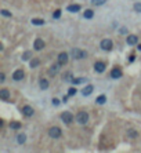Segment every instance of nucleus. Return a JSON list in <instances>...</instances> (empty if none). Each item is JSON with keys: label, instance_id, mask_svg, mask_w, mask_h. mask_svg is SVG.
Masks as SVG:
<instances>
[{"label": "nucleus", "instance_id": "nucleus-1", "mask_svg": "<svg viewBox=\"0 0 141 153\" xmlns=\"http://www.w3.org/2000/svg\"><path fill=\"white\" fill-rule=\"evenodd\" d=\"M71 54H72V57L75 59H84L86 57H87V52L83 51V50H79V48H73Z\"/></svg>", "mask_w": 141, "mask_h": 153}, {"label": "nucleus", "instance_id": "nucleus-2", "mask_svg": "<svg viewBox=\"0 0 141 153\" xmlns=\"http://www.w3.org/2000/svg\"><path fill=\"white\" fill-rule=\"evenodd\" d=\"M76 121L79 124H86L89 121V113L86 112H79L78 116H76Z\"/></svg>", "mask_w": 141, "mask_h": 153}, {"label": "nucleus", "instance_id": "nucleus-3", "mask_svg": "<svg viewBox=\"0 0 141 153\" xmlns=\"http://www.w3.org/2000/svg\"><path fill=\"white\" fill-rule=\"evenodd\" d=\"M61 128L60 127H51L50 130H48V135H50L51 138H60L61 137Z\"/></svg>", "mask_w": 141, "mask_h": 153}, {"label": "nucleus", "instance_id": "nucleus-4", "mask_svg": "<svg viewBox=\"0 0 141 153\" xmlns=\"http://www.w3.org/2000/svg\"><path fill=\"white\" fill-rule=\"evenodd\" d=\"M112 46H113V43L109 39H104L101 41V48H102V50H105V51H111L112 50Z\"/></svg>", "mask_w": 141, "mask_h": 153}, {"label": "nucleus", "instance_id": "nucleus-5", "mask_svg": "<svg viewBox=\"0 0 141 153\" xmlns=\"http://www.w3.org/2000/svg\"><path fill=\"white\" fill-rule=\"evenodd\" d=\"M61 119H62V121H64L65 124H71L72 120H73V116L69 112H64L62 114H61Z\"/></svg>", "mask_w": 141, "mask_h": 153}, {"label": "nucleus", "instance_id": "nucleus-6", "mask_svg": "<svg viewBox=\"0 0 141 153\" xmlns=\"http://www.w3.org/2000/svg\"><path fill=\"white\" fill-rule=\"evenodd\" d=\"M22 79H24V70H22V69H17V70L13 73V80L20 82V80H22Z\"/></svg>", "mask_w": 141, "mask_h": 153}, {"label": "nucleus", "instance_id": "nucleus-7", "mask_svg": "<svg viewBox=\"0 0 141 153\" xmlns=\"http://www.w3.org/2000/svg\"><path fill=\"white\" fill-rule=\"evenodd\" d=\"M22 113L25 114L26 117H30V116H33L35 111H33V108H32V106L26 105V106H24V108H22Z\"/></svg>", "mask_w": 141, "mask_h": 153}, {"label": "nucleus", "instance_id": "nucleus-8", "mask_svg": "<svg viewBox=\"0 0 141 153\" xmlns=\"http://www.w3.org/2000/svg\"><path fill=\"white\" fill-rule=\"evenodd\" d=\"M58 62L61 65H65L66 62H68V54H66V52H61L58 55Z\"/></svg>", "mask_w": 141, "mask_h": 153}, {"label": "nucleus", "instance_id": "nucleus-9", "mask_svg": "<svg viewBox=\"0 0 141 153\" xmlns=\"http://www.w3.org/2000/svg\"><path fill=\"white\" fill-rule=\"evenodd\" d=\"M33 47H35V50L40 51L42 48L44 47V41H43L42 39H36V40H35V44H33Z\"/></svg>", "mask_w": 141, "mask_h": 153}, {"label": "nucleus", "instance_id": "nucleus-10", "mask_svg": "<svg viewBox=\"0 0 141 153\" xmlns=\"http://www.w3.org/2000/svg\"><path fill=\"white\" fill-rule=\"evenodd\" d=\"M137 41H138V37H137V36H134V35L127 36V44L134 46V44H137Z\"/></svg>", "mask_w": 141, "mask_h": 153}, {"label": "nucleus", "instance_id": "nucleus-11", "mask_svg": "<svg viewBox=\"0 0 141 153\" xmlns=\"http://www.w3.org/2000/svg\"><path fill=\"white\" fill-rule=\"evenodd\" d=\"M94 69L97 70V72H104V70H105V64H104V62H100V61H98V62H95L94 64Z\"/></svg>", "mask_w": 141, "mask_h": 153}, {"label": "nucleus", "instance_id": "nucleus-12", "mask_svg": "<svg viewBox=\"0 0 141 153\" xmlns=\"http://www.w3.org/2000/svg\"><path fill=\"white\" fill-rule=\"evenodd\" d=\"M111 77H113V79H119V77H122V70H120L119 68L112 69V70H111Z\"/></svg>", "mask_w": 141, "mask_h": 153}, {"label": "nucleus", "instance_id": "nucleus-13", "mask_svg": "<svg viewBox=\"0 0 141 153\" xmlns=\"http://www.w3.org/2000/svg\"><path fill=\"white\" fill-rule=\"evenodd\" d=\"M66 10L71 11V13H78V11L80 10V6H79V4H71V6L66 7Z\"/></svg>", "mask_w": 141, "mask_h": 153}, {"label": "nucleus", "instance_id": "nucleus-14", "mask_svg": "<svg viewBox=\"0 0 141 153\" xmlns=\"http://www.w3.org/2000/svg\"><path fill=\"white\" fill-rule=\"evenodd\" d=\"M8 97H10V91L8 90H6V88H3V90H0V98L2 99H8Z\"/></svg>", "mask_w": 141, "mask_h": 153}, {"label": "nucleus", "instance_id": "nucleus-15", "mask_svg": "<svg viewBox=\"0 0 141 153\" xmlns=\"http://www.w3.org/2000/svg\"><path fill=\"white\" fill-rule=\"evenodd\" d=\"M60 62H57V64H54L53 66H51V68H50V72H48V73H50V75L51 76H54V75H56V73L58 72V69H60Z\"/></svg>", "mask_w": 141, "mask_h": 153}, {"label": "nucleus", "instance_id": "nucleus-16", "mask_svg": "<svg viewBox=\"0 0 141 153\" xmlns=\"http://www.w3.org/2000/svg\"><path fill=\"white\" fill-rule=\"evenodd\" d=\"M91 93H93V85H86V87L83 88V91H82L83 95H90Z\"/></svg>", "mask_w": 141, "mask_h": 153}, {"label": "nucleus", "instance_id": "nucleus-17", "mask_svg": "<svg viewBox=\"0 0 141 153\" xmlns=\"http://www.w3.org/2000/svg\"><path fill=\"white\" fill-rule=\"evenodd\" d=\"M32 23H33V25L40 26V25H44V21L40 20V18H33V20H32Z\"/></svg>", "mask_w": 141, "mask_h": 153}, {"label": "nucleus", "instance_id": "nucleus-18", "mask_svg": "<svg viewBox=\"0 0 141 153\" xmlns=\"http://www.w3.org/2000/svg\"><path fill=\"white\" fill-rule=\"evenodd\" d=\"M98 105H102V103H105L107 102V97L105 95H100L98 98H97V101H95Z\"/></svg>", "mask_w": 141, "mask_h": 153}, {"label": "nucleus", "instance_id": "nucleus-19", "mask_svg": "<svg viewBox=\"0 0 141 153\" xmlns=\"http://www.w3.org/2000/svg\"><path fill=\"white\" fill-rule=\"evenodd\" d=\"M47 87H48V82L46 80V79H42V80H40V88L46 90Z\"/></svg>", "mask_w": 141, "mask_h": 153}, {"label": "nucleus", "instance_id": "nucleus-20", "mask_svg": "<svg viewBox=\"0 0 141 153\" xmlns=\"http://www.w3.org/2000/svg\"><path fill=\"white\" fill-rule=\"evenodd\" d=\"M10 127L13 128V130H18V128L21 127V124L18 123V121H11V123H10Z\"/></svg>", "mask_w": 141, "mask_h": 153}, {"label": "nucleus", "instance_id": "nucleus-21", "mask_svg": "<svg viewBox=\"0 0 141 153\" xmlns=\"http://www.w3.org/2000/svg\"><path fill=\"white\" fill-rule=\"evenodd\" d=\"M93 15H94V13L91 10H86L84 11V18H93Z\"/></svg>", "mask_w": 141, "mask_h": 153}, {"label": "nucleus", "instance_id": "nucleus-22", "mask_svg": "<svg viewBox=\"0 0 141 153\" xmlns=\"http://www.w3.org/2000/svg\"><path fill=\"white\" fill-rule=\"evenodd\" d=\"M129 137L130 138H137L138 137V134H137V131H134V130H129Z\"/></svg>", "mask_w": 141, "mask_h": 153}, {"label": "nucleus", "instance_id": "nucleus-23", "mask_svg": "<svg viewBox=\"0 0 141 153\" xmlns=\"http://www.w3.org/2000/svg\"><path fill=\"white\" fill-rule=\"evenodd\" d=\"M17 139H18V142H20V144H24V142H25V139H26V137H25V134H20Z\"/></svg>", "mask_w": 141, "mask_h": 153}, {"label": "nucleus", "instance_id": "nucleus-24", "mask_svg": "<svg viewBox=\"0 0 141 153\" xmlns=\"http://www.w3.org/2000/svg\"><path fill=\"white\" fill-rule=\"evenodd\" d=\"M39 59L38 58H35V59H32V61H30V66H32V68H36V66H39Z\"/></svg>", "mask_w": 141, "mask_h": 153}, {"label": "nucleus", "instance_id": "nucleus-25", "mask_svg": "<svg viewBox=\"0 0 141 153\" xmlns=\"http://www.w3.org/2000/svg\"><path fill=\"white\" fill-rule=\"evenodd\" d=\"M72 82H73V84H80V83L84 82V79L83 77H78V79H72Z\"/></svg>", "mask_w": 141, "mask_h": 153}, {"label": "nucleus", "instance_id": "nucleus-26", "mask_svg": "<svg viewBox=\"0 0 141 153\" xmlns=\"http://www.w3.org/2000/svg\"><path fill=\"white\" fill-rule=\"evenodd\" d=\"M91 3H93L94 6H101L105 3V0H91Z\"/></svg>", "mask_w": 141, "mask_h": 153}, {"label": "nucleus", "instance_id": "nucleus-27", "mask_svg": "<svg viewBox=\"0 0 141 153\" xmlns=\"http://www.w3.org/2000/svg\"><path fill=\"white\" fill-rule=\"evenodd\" d=\"M30 55H32V54H30V51H26V52H24V55H22V59H24V61H28V59L30 58Z\"/></svg>", "mask_w": 141, "mask_h": 153}, {"label": "nucleus", "instance_id": "nucleus-28", "mask_svg": "<svg viewBox=\"0 0 141 153\" xmlns=\"http://www.w3.org/2000/svg\"><path fill=\"white\" fill-rule=\"evenodd\" d=\"M134 11H137V13L141 14V3H136V4H134Z\"/></svg>", "mask_w": 141, "mask_h": 153}, {"label": "nucleus", "instance_id": "nucleus-29", "mask_svg": "<svg viewBox=\"0 0 141 153\" xmlns=\"http://www.w3.org/2000/svg\"><path fill=\"white\" fill-rule=\"evenodd\" d=\"M2 14L4 17H11V13H10V11H7V10H2Z\"/></svg>", "mask_w": 141, "mask_h": 153}, {"label": "nucleus", "instance_id": "nucleus-30", "mask_svg": "<svg viewBox=\"0 0 141 153\" xmlns=\"http://www.w3.org/2000/svg\"><path fill=\"white\" fill-rule=\"evenodd\" d=\"M53 17H54V18H60V17H61V11H60V10H57V11H54V14H53Z\"/></svg>", "mask_w": 141, "mask_h": 153}, {"label": "nucleus", "instance_id": "nucleus-31", "mask_svg": "<svg viewBox=\"0 0 141 153\" xmlns=\"http://www.w3.org/2000/svg\"><path fill=\"white\" fill-rule=\"evenodd\" d=\"M68 94H69V95H75V94H76V90L73 88V87L69 88V90H68Z\"/></svg>", "mask_w": 141, "mask_h": 153}, {"label": "nucleus", "instance_id": "nucleus-32", "mask_svg": "<svg viewBox=\"0 0 141 153\" xmlns=\"http://www.w3.org/2000/svg\"><path fill=\"white\" fill-rule=\"evenodd\" d=\"M4 79H6V75H4L3 72H2V73H0V82L3 83V82H4Z\"/></svg>", "mask_w": 141, "mask_h": 153}, {"label": "nucleus", "instance_id": "nucleus-33", "mask_svg": "<svg viewBox=\"0 0 141 153\" xmlns=\"http://www.w3.org/2000/svg\"><path fill=\"white\" fill-rule=\"evenodd\" d=\"M53 105H56V106H57V105H60V101L57 99V98H54V99H53Z\"/></svg>", "mask_w": 141, "mask_h": 153}, {"label": "nucleus", "instance_id": "nucleus-34", "mask_svg": "<svg viewBox=\"0 0 141 153\" xmlns=\"http://www.w3.org/2000/svg\"><path fill=\"white\" fill-rule=\"evenodd\" d=\"M71 73H66V75H64V79H65V80H66V79H71Z\"/></svg>", "mask_w": 141, "mask_h": 153}, {"label": "nucleus", "instance_id": "nucleus-35", "mask_svg": "<svg viewBox=\"0 0 141 153\" xmlns=\"http://www.w3.org/2000/svg\"><path fill=\"white\" fill-rule=\"evenodd\" d=\"M134 59H136V57H134V55H130V57H129V61H130V62H134Z\"/></svg>", "mask_w": 141, "mask_h": 153}, {"label": "nucleus", "instance_id": "nucleus-36", "mask_svg": "<svg viewBox=\"0 0 141 153\" xmlns=\"http://www.w3.org/2000/svg\"><path fill=\"white\" fill-rule=\"evenodd\" d=\"M137 48H138V50H141V44H138V46H137Z\"/></svg>", "mask_w": 141, "mask_h": 153}]
</instances>
